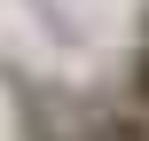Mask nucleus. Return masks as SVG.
<instances>
[{
  "label": "nucleus",
  "mask_w": 149,
  "mask_h": 141,
  "mask_svg": "<svg viewBox=\"0 0 149 141\" xmlns=\"http://www.w3.org/2000/svg\"><path fill=\"white\" fill-rule=\"evenodd\" d=\"M79 141H149V110H134V102H126V110H102Z\"/></svg>",
  "instance_id": "nucleus-1"
},
{
  "label": "nucleus",
  "mask_w": 149,
  "mask_h": 141,
  "mask_svg": "<svg viewBox=\"0 0 149 141\" xmlns=\"http://www.w3.org/2000/svg\"><path fill=\"white\" fill-rule=\"evenodd\" d=\"M126 86H134V110H149V31H141V55H134V78Z\"/></svg>",
  "instance_id": "nucleus-2"
},
{
  "label": "nucleus",
  "mask_w": 149,
  "mask_h": 141,
  "mask_svg": "<svg viewBox=\"0 0 149 141\" xmlns=\"http://www.w3.org/2000/svg\"><path fill=\"white\" fill-rule=\"evenodd\" d=\"M47 141H55V133H47Z\"/></svg>",
  "instance_id": "nucleus-3"
}]
</instances>
